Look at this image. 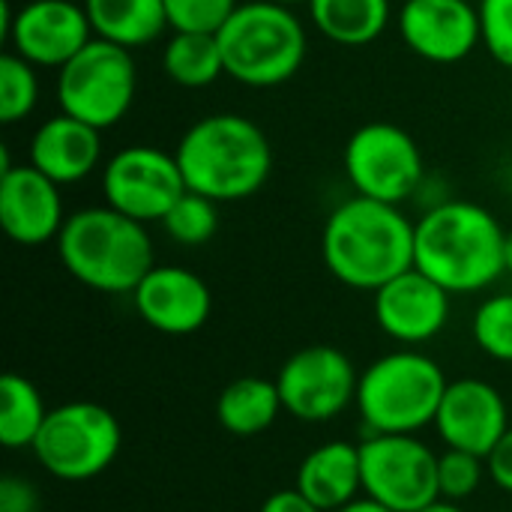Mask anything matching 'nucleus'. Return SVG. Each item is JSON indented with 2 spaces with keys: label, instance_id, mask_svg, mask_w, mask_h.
<instances>
[{
  "label": "nucleus",
  "instance_id": "nucleus-1",
  "mask_svg": "<svg viewBox=\"0 0 512 512\" xmlns=\"http://www.w3.org/2000/svg\"><path fill=\"white\" fill-rule=\"evenodd\" d=\"M321 258L336 282L375 294L414 267V222L399 204L354 195L327 216Z\"/></svg>",
  "mask_w": 512,
  "mask_h": 512
},
{
  "label": "nucleus",
  "instance_id": "nucleus-2",
  "mask_svg": "<svg viewBox=\"0 0 512 512\" xmlns=\"http://www.w3.org/2000/svg\"><path fill=\"white\" fill-rule=\"evenodd\" d=\"M504 240L507 231L492 210L441 201L414 222V267L450 294H477L507 273Z\"/></svg>",
  "mask_w": 512,
  "mask_h": 512
},
{
  "label": "nucleus",
  "instance_id": "nucleus-3",
  "mask_svg": "<svg viewBox=\"0 0 512 512\" xmlns=\"http://www.w3.org/2000/svg\"><path fill=\"white\" fill-rule=\"evenodd\" d=\"M189 192L207 195L216 204L252 198L264 189L273 171V147L267 132L243 114H207L195 120L177 141Z\"/></svg>",
  "mask_w": 512,
  "mask_h": 512
},
{
  "label": "nucleus",
  "instance_id": "nucleus-4",
  "mask_svg": "<svg viewBox=\"0 0 512 512\" xmlns=\"http://www.w3.org/2000/svg\"><path fill=\"white\" fill-rule=\"evenodd\" d=\"M54 243L63 270L99 294H132L156 267L147 225L108 204L75 210Z\"/></svg>",
  "mask_w": 512,
  "mask_h": 512
},
{
  "label": "nucleus",
  "instance_id": "nucleus-5",
  "mask_svg": "<svg viewBox=\"0 0 512 512\" xmlns=\"http://www.w3.org/2000/svg\"><path fill=\"white\" fill-rule=\"evenodd\" d=\"M225 75L243 87L267 90L291 81L309 54V36L291 6L246 0L216 33Z\"/></svg>",
  "mask_w": 512,
  "mask_h": 512
},
{
  "label": "nucleus",
  "instance_id": "nucleus-6",
  "mask_svg": "<svg viewBox=\"0 0 512 512\" xmlns=\"http://www.w3.org/2000/svg\"><path fill=\"white\" fill-rule=\"evenodd\" d=\"M447 384L444 369L429 354L402 348L360 372L354 405L369 435H417L435 426Z\"/></svg>",
  "mask_w": 512,
  "mask_h": 512
},
{
  "label": "nucleus",
  "instance_id": "nucleus-7",
  "mask_svg": "<svg viewBox=\"0 0 512 512\" xmlns=\"http://www.w3.org/2000/svg\"><path fill=\"white\" fill-rule=\"evenodd\" d=\"M120 447V420L105 405L75 399L48 411L45 426L30 450L54 480L87 483L114 465Z\"/></svg>",
  "mask_w": 512,
  "mask_h": 512
},
{
  "label": "nucleus",
  "instance_id": "nucleus-8",
  "mask_svg": "<svg viewBox=\"0 0 512 512\" xmlns=\"http://www.w3.org/2000/svg\"><path fill=\"white\" fill-rule=\"evenodd\" d=\"M57 105L63 114L96 129L117 126L138 93V69L129 48L93 36L63 69H57Z\"/></svg>",
  "mask_w": 512,
  "mask_h": 512
},
{
  "label": "nucleus",
  "instance_id": "nucleus-9",
  "mask_svg": "<svg viewBox=\"0 0 512 512\" xmlns=\"http://www.w3.org/2000/svg\"><path fill=\"white\" fill-rule=\"evenodd\" d=\"M342 162L354 192L384 204H405L426 180L420 144L408 129L387 120H372L354 129Z\"/></svg>",
  "mask_w": 512,
  "mask_h": 512
},
{
  "label": "nucleus",
  "instance_id": "nucleus-10",
  "mask_svg": "<svg viewBox=\"0 0 512 512\" xmlns=\"http://www.w3.org/2000/svg\"><path fill=\"white\" fill-rule=\"evenodd\" d=\"M363 495L393 512H417L441 498L438 453L417 435H369L360 444Z\"/></svg>",
  "mask_w": 512,
  "mask_h": 512
},
{
  "label": "nucleus",
  "instance_id": "nucleus-11",
  "mask_svg": "<svg viewBox=\"0 0 512 512\" xmlns=\"http://www.w3.org/2000/svg\"><path fill=\"white\" fill-rule=\"evenodd\" d=\"M186 192V180L174 153L153 144H129L102 168L105 204L135 222H162Z\"/></svg>",
  "mask_w": 512,
  "mask_h": 512
},
{
  "label": "nucleus",
  "instance_id": "nucleus-12",
  "mask_svg": "<svg viewBox=\"0 0 512 512\" xmlns=\"http://www.w3.org/2000/svg\"><path fill=\"white\" fill-rule=\"evenodd\" d=\"M276 387L294 420L330 423L357 402L360 372L345 351L333 345H309L282 363Z\"/></svg>",
  "mask_w": 512,
  "mask_h": 512
},
{
  "label": "nucleus",
  "instance_id": "nucleus-13",
  "mask_svg": "<svg viewBox=\"0 0 512 512\" xmlns=\"http://www.w3.org/2000/svg\"><path fill=\"white\" fill-rule=\"evenodd\" d=\"M0 33L9 51L36 69H63L96 36L84 3L72 0H27L18 9L3 0Z\"/></svg>",
  "mask_w": 512,
  "mask_h": 512
},
{
  "label": "nucleus",
  "instance_id": "nucleus-14",
  "mask_svg": "<svg viewBox=\"0 0 512 512\" xmlns=\"http://www.w3.org/2000/svg\"><path fill=\"white\" fill-rule=\"evenodd\" d=\"M396 30L411 54L429 63H459L483 45L480 9L471 0H405Z\"/></svg>",
  "mask_w": 512,
  "mask_h": 512
},
{
  "label": "nucleus",
  "instance_id": "nucleus-15",
  "mask_svg": "<svg viewBox=\"0 0 512 512\" xmlns=\"http://www.w3.org/2000/svg\"><path fill=\"white\" fill-rule=\"evenodd\" d=\"M450 297L432 276L411 267L375 291V324L384 336L408 348L432 342L450 321Z\"/></svg>",
  "mask_w": 512,
  "mask_h": 512
},
{
  "label": "nucleus",
  "instance_id": "nucleus-16",
  "mask_svg": "<svg viewBox=\"0 0 512 512\" xmlns=\"http://www.w3.org/2000/svg\"><path fill=\"white\" fill-rule=\"evenodd\" d=\"M510 429V411L498 387L480 378H459L447 384L435 432L450 450L489 456Z\"/></svg>",
  "mask_w": 512,
  "mask_h": 512
},
{
  "label": "nucleus",
  "instance_id": "nucleus-17",
  "mask_svg": "<svg viewBox=\"0 0 512 512\" xmlns=\"http://www.w3.org/2000/svg\"><path fill=\"white\" fill-rule=\"evenodd\" d=\"M60 183L27 165L0 171V225L18 246H45L66 225Z\"/></svg>",
  "mask_w": 512,
  "mask_h": 512
},
{
  "label": "nucleus",
  "instance_id": "nucleus-18",
  "mask_svg": "<svg viewBox=\"0 0 512 512\" xmlns=\"http://www.w3.org/2000/svg\"><path fill=\"white\" fill-rule=\"evenodd\" d=\"M132 303L141 321L165 336H192L210 321L213 312L207 282L174 264H156L132 291Z\"/></svg>",
  "mask_w": 512,
  "mask_h": 512
},
{
  "label": "nucleus",
  "instance_id": "nucleus-19",
  "mask_svg": "<svg viewBox=\"0 0 512 512\" xmlns=\"http://www.w3.org/2000/svg\"><path fill=\"white\" fill-rule=\"evenodd\" d=\"M27 162L60 186L81 183L102 162V129L60 111L36 126Z\"/></svg>",
  "mask_w": 512,
  "mask_h": 512
},
{
  "label": "nucleus",
  "instance_id": "nucleus-20",
  "mask_svg": "<svg viewBox=\"0 0 512 512\" xmlns=\"http://www.w3.org/2000/svg\"><path fill=\"white\" fill-rule=\"evenodd\" d=\"M297 492H303L315 507L336 512L363 495V465L360 444L351 441H327L306 453L297 468Z\"/></svg>",
  "mask_w": 512,
  "mask_h": 512
},
{
  "label": "nucleus",
  "instance_id": "nucleus-21",
  "mask_svg": "<svg viewBox=\"0 0 512 512\" xmlns=\"http://www.w3.org/2000/svg\"><path fill=\"white\" fill-rule=\"evenodd\" d=\"M84 9L99 39L129 51L156 42L171 27L165 0H84Z\"/></svg>",
  "mask_w": 512,
  "mask_h": 512
},
{
  "label": "nucleus",
  "instance_id": "nucleus-22",
  "mask_svg": "<svg viewBox=\"0 0 512 512\" xmlns=\"http://www.w3.org/2000/svg\"><path fill=\"white\" fill-rule=\"evenodd\" d=\"M285 411L276 378L243 375L234 378L216 399V420L237 438H255L267 432Z\"/></svg>",
  "mask_w": 512,
  "mask_h": 512
},
{
  "label": "nucleus",
  "instance_id": "nucleus-23",
  "mask_svg": "<svg viewBox=\"0 0 512 512\" xmlns=\"http://www.w3.org/2000/svg\"><path fill=\"white\" fill-rule=\"evenodd\" d=\"M306 6L315 30L342 48L372 45L393 18L390 0H309Z\"/></svg>",
  "mask_w": 512,
  "mask_h": 512
},
{
  "label": "nucleus",
  "instance_id": "nucleus-24",
  "mask_svg": "<svg viewBox=\"0 0 512 512\" xmlns=\"http://www.w3.org/2000/svg\"><path fill=\"white\" fill-rule=\"evenodd\" d=\"M162 72L186 90L210 87L225 75V60L216 33H186L171 30L162 48Z\"/></svg>",
  "mask_w": 512,
  "mask_h": 512
},
{
  "label": "nucleus",
  "instance_id": "nucleus-25",
  "mask_svg": "<svg viewBox=\"0 0 512 512\" xmlns=\"http://www.w3.org/2000/svg\"><path fill=\"white\" fill-rule=\"evenodd\" d=\"M48 411L51 408H45V399L30 378L18 372L0 378V444L6 450H30Z\"/></svg>",
  "mask_w": 512,
  "mask_h": 512
},
{
  "label": "nucleus",
  "instance_id": "nucleus-26",
  "mask_svg": "<svg viewBox=\"0 0 512 512\" xmlns=\"http://www.w3.org/2000/svg\"><path fill=\"white\" fill-rule=\"evenodd\" d=\"M165 234L177 246H204L219 231V204L198 192H183L162 219Z\"/></svg>",
  "mask_w": 512,
  "mask_h": 512
},
{
  "label": "nucleus",
  "instance_id": "nucleus-27",
  "mask_svg": "<svg viewBox=\"0 0 512 512\" xmlns=\"http://www.w3.org/2000/svg\"><path fill=\"white\" fill-rule=\"evenodd\" d=\"M39 102V75L36 66L24 57L6 51L0 57V123L12 126L33 114Z\"/></svg>",
  "mask_w": 512,
  "mask_h": 512
},
{
  "label": "nucleus",
  "instance_id": "nucleus-28",
  "mask_svg": "<svg viewBox=\"0 0 512 512\" xmlns=\"http://www.w3.org/2000/svg\"><path fill=\"white\" fill-rule=\"evenodd\" d=\"M474 342L498 363H512V294H495L474 312Z\"/></svg>",
  "mask_w": 512,
  "mask_h": 512
},
{
  "label": "nucleus",
  "instance_id": "nucleus-29",
  "mask_svg": "<svg viewBox=\"0 0 512 512\" xmlns=\"http://www.w3.org/2000/svg\"><path fill=\"white\" fill-rule=\"evenodd\" d=\"M489 477L486 459L468 450H444L438 456V492L444 501H468L474 492H480L483 480Z\"/></svg>",
  "mask_w": 512,
  "mask_h": 512
},
{
  "label": "nucleus",
  "instance_id": "nucleus-30",
  "mask_svg": "<svg viewBox=\"0 0 512 512\" xmlns=\"http://www.w3.org/2000/svg\"><path fill=\"white\" fill-rule=\"evenodd\" d=\"M237 6L240 0H165L171 30L186 33H219Z\"/></svg>",
  "mask_w": 512,
  "mask_h": 512
},
{
  "label": "nucleus",
  "instance_id": "nucleus-31",
  "mask_svg": "<svg viewBox=\"0 0 512 512\" xmlns=\"http://www.w3.org/2000/svg\"><path fill=\"white\" fill-rule=\"evenodd\" d=\"M483 48L495 63L512 69V0H480Z\"/></svg>",
  "mask_w": 512,
  "mask_h": 512
},
{
  "label": "nucleus",
  "instance_id": "nucleus-32",
  "mask_svg": "<svg viewBox=\"0 0 512 512\" xmlns=\"http://www.w3.org/2000/svg\"><path fill=\"white\" fill-rule=\"evenodd\" d=\"M39 498L36 489L21 477H3L0 480V512H36Z\"/></svg>",
  "mask_w": 512,
  "mask_h": 512
},
{
  "label": "nucleus",
  "instance_id": "nucleus-33",
  "mask_svg": "<svg viewBox=\"0 0 512 512\" xmlns=\"http://www.w3.org/2000/svg\"><path fill=\"white\" fill-rule=\"evenodd\" d=\"M486 468H489V480L512 495V426L507 429V435L495 444V450L486 456Z\"/></svg>",
  "mask_w": 512,
  "mask_h": 512
},
{
  "label": "nucleus",
  "instance_id": "nucleus-34",
  "mask_svg": "<svg viewBox=\"0 0 512 512\" xmlns=\"http://www.w3.org/2000/svg\"><path fill=\"white\" fill-rule=\"evenodd\" d=\"M258 512H324L321 507H315L303 492L297 489H279L273 492Z\"/></svg>",
  "mask_w": 512,
  "mask_h": 512
},
{
  "label": "nucleus",
  "instance_id": "nucleus-35",
  "mask_svg": "<svg viewBox=\"0 0 512 512\" xmlns=\"http://www.w3.org/2000/svg\"><path fill=\"white\" fill-rule=\"evenodd\" d=\"M336 512H393L390 507H384V504H378L375 498H369V495H360V498H354L351 504H345V507H339Z\"/></svg>",
  "mask_w": 512,
  "mask_h": 512
},
{
  "label": "nucleus",
  "instance_id": "nucleus-36",
  "mask_svg": "<svg viewBox=\"0 0 512 512\" xmlns=\"http://www.w3.org/2000/svg\"><path fill=\"white\" fill-rule=\"evenodd\" d=\"M417 512H465L462 510V504H456V501H444V498H438V501H432L429 507H423V510Z\"/></svg>",
  "mask_w": 512,
  "mask_h": 512
},
{
  "label": "nucleus",
  "instance_id": "nucleus-37",
  "mask_svg": "<svg viewBox=\"0 0 512 512\" xmlns=\"http://www.w3.org/2000/svg\"><path fill=\"white\" fill-rule=\"evenodd\" d=\"M504 267L512 276V231H507V240H504Z\"/></svg>",
  "mask_w": 512,
  "mask_h": 512
},
{
  "label": "nucleus",
  "instance_id": "nucleus-38",
  "mask_svg": "<svg viewBox=\"0 0 512 512\" xmlns=\"http://www.w3.org/2000/svg\"><path fill=\"white\" fill-rule=\"evenodd\" d=\"M273 3H282V6H291V9H294V6H300V3H309V0H273Z\"/></svg>",
  "mask_w": 512,
  "mask_h": 512
}]
</instances>
